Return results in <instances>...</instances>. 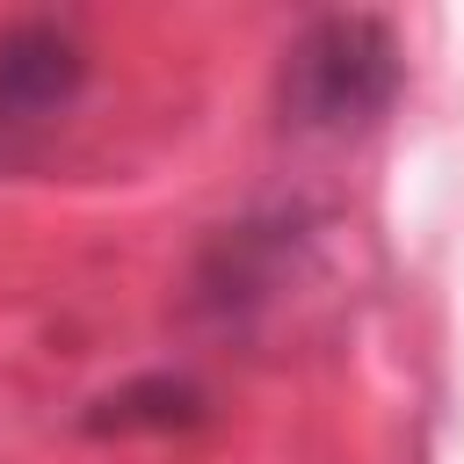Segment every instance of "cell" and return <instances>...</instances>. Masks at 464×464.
I'll return each mask as SVG.
<instances>
[{
	"label": "cell",
	"mask_w": 464,
	"mask_h": 464,
	"mask_svg": "<svg viewBox=\"0 0 464 464\" xmlns=\"http://www.w3.org/2000/svg\"><path fill=\"white\" fill-rule=\"evenodd\" d=\"M210 406H203V392L188 384V377H174V370H152V377H130V384H116L109 399H94V413H87V428L94 435H138V428H152V435H174V428H188V420H203Z\"/></svg>",
	"instance_id": "3957f363"
},
{
	"label": "cell",
	"mask_w": 464,
	"mask_h": 464,
	"mask_svg": "<svg viewBox=\"0 0 464 464\" xmlns=\"http://www.w3.org/2000/svg\"><path fill=\"white\" fill-rule=\"evenodd\" d=\"M406 87V44L384 14H312L283 51V130L297 138H362L392 116Z\"/></svg>",
	"instance_id": "6da1fadb"
},
{
	"label": "cell",
	"mask_w": 464,
	"mask_h": 464,
	"mask_svg": "<svg viewBox=\"0 0 464 464\" xmlns=\"http://www.w3.org/2000/svg\"><path fill=\"white\" fill-rule=\"evenodd\" d=\"M87 72H94V51H87L80 22H65V14L0 22V160L51 138L80 109Z\"/></svg>",
	"instance_id": "7a4b0ae2"
}]
</instances>
